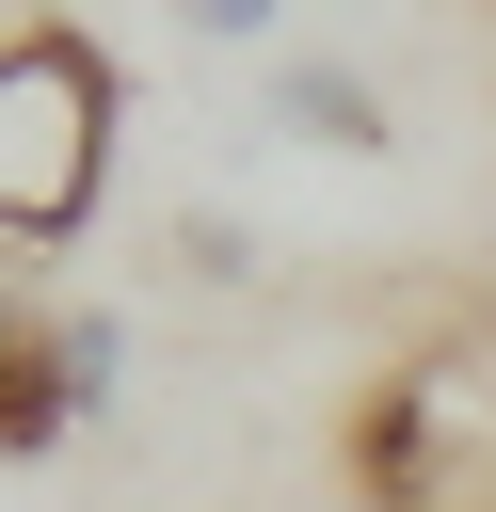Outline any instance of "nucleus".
<instances>
[{"instance_id":"obj_6","label":"nucleus","mask_w":496,"mask_h":512,"mask_svg":"<svg viewBox=\"0 0 496 512\" xmlns=\"http://www.w3.org/2000/svg\"><path fill=\"white\" fill-rule=\"evenodd\" d=\"M176 32H192V48H272L288 0H176Z\"/></svg>"},{"instance_id":"obj_3","label":"nucleus","mask_w":496,"mask_h":512,"mask_svg":"<svg viewBox=\"0 0 496 512\" xmlns=\"http://www.w3.org/2000/svg\"><path fill=\"white\" fill-rule=\"evenodd\" d=\"M272 128H288V144H352V160H368V144H384V96H368L352 64H272Z\"/></svg>"},{"instance_id":"obj_5","label":"nucleus","mask_w":496,"mask_h":512,"mask_svg":"<svg viewBox=\"0 0 496 512\" xmlns=\"http://www.w3.org/2000/svg\"><path fill=\"white\" fill-rule=\"evenodd\" d=\"M176 272L240 288V272H256V224H240V208H192V224H176Z\"/></svg>"},{"instance_id":"obj_1","label":"nucleus","mask_w":496,"mask_h":512,"mask_svg":"<svg viewBox=\"0 0 496 512\" xmlns=\"http://www.w3.org/2000/svg\"><path fill=\"white\" fill-rule=\"evenodd\" d=\"M112 96L128 80H112L96 32H64V16L0 32V240L16 256L96 224V192H112Z\"/></svg>"},{"instance_id":"obj_4","label":"nucleus","mask_w":496,"mask_h":512,"mask_svg":"<svg viewBox=\"0 0 496 512\" xmlns=\"http://www.w3.org/2000/svg\"><path fill=\"white\" fill-rule=\"evenodd\" d=\"M48 368H64L80 416H112V400H128V320H112V304H96V320H48Z\"/></svg>"},{"instance_id":"obj_2","label":"nucleus","mask_w":496,"mask_h":512,"mask_svg":"<svg viewBox=\"0 0 496 512\" xmlns=\"http://www.w3.org/2000/svg\"><path fill=\"white\" fill-rule=\"evenodd\" d=\"M368 512H496V352H416L352 416Z\"/></svg>"}]
</instances>
